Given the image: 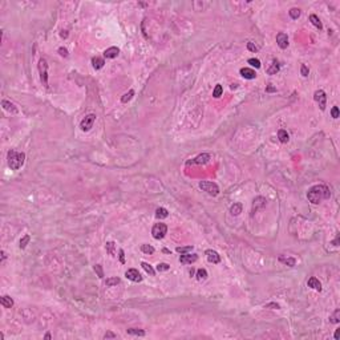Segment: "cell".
Segmentation results:
<instances>
[{"instance_id": "52", "label": "cell", "mask_w": 340, "mask_h": 340, "mask_svg": "<svg viewBox=\"0 0 340 340\" xmlns=\"http://www.w3.org/2000/svg\"><path fill=\"white\" fill-rule=\"evenodd\" d=\"M338 243H339V235L336 237V239L334 240V244H335V246H338Z\"/></svg>"}, {"instance_id": "14", "label": "cell", "mask_w": 340, "mask_h": 340, "mask_svg": "<svg viewBox=\"0 0 340 340\" xmlns=\"http://www.w3.org/2000/svg\"><path fill=\"white\" fill-rule=\"evenodd\" d=\"M240 75H242V77L247 79V80H253V79L257 77L255 71H253V69H250V68H242L240 69Z\"/></svg>"}, {"instance_id": "45", "label": "cell", "mask_w": 340, "mask_h": 340, "mask_svg": "<svg viewBox=\"0 0 340 340\" xmlns=\"http://www.w3.org/2000/svg\"><path fill=\"white\" fill-rule=\"evenodd\" d=\"M58 53H60L61 56H64V57H68V51H67V48H63V47H61V48H58Z\"/></svg>"}, {"instance_id": "40", "label": "cell", "mask_w": 340, "mask_h": 340, "mask_svg": "<svg viewBox=\"0 0 340 340\" xmlns=\"http://www.w3.org/2000/svg\"><path fill=\"white\" fill-rule=\"evenodd\" d=\"M94 271L97 272L98 278H104V271H102V267H101L100 265H96V266H94Z\"/></svg>"}, {"instance_id": "7", "label": "cell", "mask_w": 340, "mask_h": 340, "mask_svg": "<svg viewBox=\"0 0 340 340\" xmlns=\"http://www.w3.org/2000/svg\"><path fill=\"white\" fill-rule=\"evenodd\" d=\"M210 154H207V153H203V154H199L194 159L189 161L188 165H205V163H207L210 161Z\"/></svg>"}, {"instance_id": "47", "label": "cell", "mask_w": 340, "mask_h": 340, "mask_svg": "<svg viewBox=\"0 0 340 340\" xmlns=\"http://www.w3.org/2000/svg\"><path fill=\"white\" fill-rule=\"evenodd\" d=\"M266 92H268V93H271V92H276V89L271 85V84H270V85H268L267 88H266Z\"/></svg>"}, {"instance_id": "23", "label": "cell", "mask_w": 340, "mask_h": 340, "mask_svg": "<svg viewBox=\"0 0 340 340\" xmlns=\"http://www.w3.org/2000/svg\"><path fill=\"white\" fill-rule=\"evenodd\" d=\"M279 262L284 263L286 266H290V267H294L295 263H296V261L294 258H286V257H282V255L279 257Z\"/></svg>"}, {"instance_id": "53", "label": "cell", "mask_w": 340, "mask_h": 340, "mask_svg": "<svg viewBox=\"0 0 340 340\" xmlns=\"http://www.w3.org/2000/svg\"><path fill=\"white\" fill-rule=\"evenodd\" d=\"M44 338H45V339H51L52 336H51V334H45V336H44Z\"/></svg>"}, {"instance_id": "21", "label": "cell", "mask_w": 340, "mask_h": 340, "mask_svg": "<svg viewBox=\"0 0 340 340\" xmlns=\"http://www.w3.org/2000/svg\"><path fill=\"white\" fill-rule=\"evenodd\" d=\"M278 138H279L280 142H283V144H286V142H288V140H290V136H288V133L286 130L280 129L279 131H278Z\"/></svg>"}, {"instance_id": "41", "label": "cell", "mask_w": 340, "mask_h": 340, "mask_svg": "<svg viewBox=\"0 0 340 340\" xmlns=\"http://www.w3.org/2000/svg\"><path fill=\"white\" fill-rule=\"evenodd\" d=\"M300 73H302V76L307 77V76H308V73H310V69L307 68L304 64H302V67H300Z\"/></svg>"}, {"instance_id": "39", "label": "cell", "mask_w": 340, "mask_h": 340, "mask_svg": "<svg viewBox=\"0 0 340 340\" xmlns=\"http://www.w3.org/2000/svg\"><path fill=\"white\" fill-rule=\"evenodd\" d=\"M170 268V266L167 265V263H159L158 266H157V271H167V270Z\"/></svg>"}, {"instance_id": "15", "label": "cell", "mask_w": 340, "mask_h": 340, "mask_svg": "<svg viewBox=\"0 0 340 340\" xmlns=\"http://www.w3.org/2000/svg\"><path fill=\"white\" fill-rule=\"evenodd\" d=\"M118 53H120V49L117 48V47H110V48H108V49L104 52V57H107V58H114V57L118 56Z\"/></svg>"}, {"instance_id": "38", "label": "cell", "mask_w": 340, "mask_h": 340, "mask_svg": "<svg viewBox=\"0 0 340 340\" xmlns=\"http://www.w3.org/2000/svg\"><path fill=\"white\" fill-rule=\"evenodd\" d=\"M248 64L251 65V67H255V68H261V61L258 60V58H248L247 61Z\"/></svg>"}, {"instance_id": "18", "label": "cell", "mask_w": 340, "mask_h": 340, "mask_svg": "<svg viewBox=\"0 0 340 340\" xmlns=\"http://www.w3.org/2000/svg\"><path fill=\"white\" fill-rule=\"evenodd\" d=\"M92 64H93V68H94V69H101L102 67H104L105 61H104V58H102V57L96 56V57L92 58Z\"/></svg>"}, {"instance_id": "10", "label": "cell", "mask_w": 340, "mask_h": 340, "mask_svg": "<svg viewBox=\"0 0 340 340\" xmlns=\"http://www.w3.org/2000/svg\"><path fill=\"white\" fill-rule=\"evenodd\" d=\"M276 43H278V45H279V48L286 49L288 47V37H287V35L284 33V32H279V33L276 35Z\"/></svg>"}, {"instance_id": "24", "label": "cell", "mask_w": 340, "mask_h": 340, "mask_svg": "<svg viewBox=\"0 0 340 340\" xmlns=\"http://www.w3.org/2000/svg\"><path fill=\"white\" fill-rule=\"evenodd\" d=\"M230 213L233 215H239L242 213V203H234L231 207H230Z\"/></svg>"}, {"instance_id": "13", "label": "cell", "mask_w": 340, "mask_h": 340, "mask_svg": "<svg viewBox=\"0 0 340 340\" xmlns=\"http://www.w3.org/2000/svg\"><path fill=\"white\" fill-rule=\"evenodd\" d=\"M205 254H206V257H207V261L211 262V263H219V262H221V257H219V254L217 253V251L206 250V251H205Z\"/></svg>"}, {"instance_id": "19", "label": "cell", "mask_w": 340, "mask_h": 340, "mask_svg": "<svg viewBox=\"0 0 340 340\" xmlns=\"http://www.w3.org/2000/svg\"><path fill=\"white\" fill-rule=\"evenodd\" d=\"M2 105H3V108H4L5 110L12 112V113H17V108L15 107L12 102H9V101H7V100H3V101H2Z\"/></svg>"}, {"instance_id": "29", "label": "cell", "mask_w": 340, "mask_h": 340, "mask_svg": "<svg viewBox=\"0 0 340 340\" xmlns=\"http://www.w3.org/2000/svg\"><path fill=\"white\" fill-rule=\"evenodd\" d=\"M141 266H142V268H144L145 271L149 274V275H152V276H153V275H154V274H156L154 268H153L152 266L149 265V263H146V262H142V263H141Z\"/></svg>"}, {"instance_id": "8", "label": "cell", "mask_w": 340, "mask_h": 340, "mask_svg": "<svg viewBox=\"0 0 340 340\" xmlns=\"http://www.w3.org/2000/svg\"><path fill=\"white\" fill-rule=\"evenodd\" d=\"M314 98H315V101L319 104L321 110H324V109H326V101H327L326 93H324L323 90H316V92L314 93Z\"/></svg>"}, {"instance_id": "6", "label": "cell", "mask_w": 340, "mask_h": 340, "mask_svg": "<svg viewBox=\"0 0 340 340\" xmlns=\"http://www.w3.org/2000/svg\"><path fill=\"white\" fill-rule=\"evenodd\" d=\"M96 121V114H88L81 120L80 122V128H81L82 131H88L93 128V124Z\"/></svg>"}, {"instance_id": "35", "label": "cell", "mask_w": 340, "mask_h": 340, "mask_svg": "<svg viewBox=\"0 0 340 340\" xmlns=\"http://www.w3.org/2000/svg\"><path fill=\"white\" fill-rule=\"evenodd\" d=\"M128 334L129 335H137V336H145V331L137 330V328H129V330H128Z\"/></svg>"}, {"instance_id": "22", "label": "cell", "mask_w": 340, "mask_h": 340, "mask_svg": "<svg viewBox=\"0 0 340 340\" xmlns=\"http://www.w3.org/2000/svg\"><path fill=\"white\" fill-rule=\"evenodd\" d=\"M167 215H169V211H167L165 207H158V209L156 210V217L159 218V219L167 218Z\"/></svg>"}, {"instance_id": "30", "label": "cell", "mask_w": 340, "mask_h": 340, "mask_svg": "<svg viewBox=\"0 0 340 340\" xmlns=\"http://www.w3.org/2000/svg\"><path fill=\"white\" fill-rule=\"evenodd\" d=\"M330 321H331V323H334V324L339 323V321H340V310H336V311L330 316Z\"/></svg>"}, {"instance_id": "27", "label": "cell", "mask_w": 340, "mask_h": 340, "mask_svg": "<svg viewBox=\"0 0 340 340\" xmlns=\"http://www.w3.org/2000/svg\"><path fill=\"white\" fill-rule=\"evenodd\" d=\"M310 21H311V23L315 25L316 28H319V29L323 28V25H321V21L319 20V17H317L316 15H311V16H310Z\"/></svg>"}, {"instance_id": "36", "label": "cell", "mask_w": 340, "mask_h": 340, "mask_svg": "<svg viewBox=\"0 0 340 340\" xmlns=\"http://www.w3.org/2000/svg\"><path fill=\"white\" fill-rule=\"evenodd\" d=\"M191 250H193V246H185V247H177L175 248V251L180 253V254H188Z\"/></svg>"}, {"instance_id": "2", "label": "cell", "mask_w": 340, "mask_h": 340, "mask_svg": "<svg viewBox=\"0 0 340 340\" xmlns=\"http://www.w3.org/2000/svg\"><path fill=\"white\" fill-rule=\"evenodd\" d=\"M25 154L16 150H9L8 152V166L12 170H19L24 165Z\"/></svg>"}, {"instance_id": "42", "label": "cell", "mask_w": 340, "mask_h": 340, "mask_svg": "<svg viewBox=\"0 0 340 340\" xmlns=\"http://www.w3.org/2000/svg\"><path fill=\"white\" fill-rule=\"evenodd\" d=\"M247 48H248V51H251V52H257L258 51V47L254 45V43H251V41L247 43Z\"/></svg>"}, {"instance_id": "28", "label": "cell", "mask_w": 340, "mask_h": 340, "mask_svg": "<svg viewBox=\"0 0 340 340\" xmlns=\"http://www.w3.org/2000/svg\"><path fill=\"white\" fill-rule=\"evenodd\" d=\"M120 282H121V280H120V278L114 276V278H109V279L105 280V284H107L108 287H113V286H117Z\"/></svg>"}, {"instance_id": "49", "label": "cell", "mask_w": 340, "mask_h": 340, "mask_svg": "<svg viewBox=\"0 0 340 340\" xmlns=\"http://www.w3.org/2000/svg\"><path fill=\"white\" fill-rule=\"evenodd\" d=\"M339 338H340V330H336V332H335V339L339 340Z\"/></svg>"}, {"instance_id": "51", "label": "cell", "mask_w": 340, "mask_h": 340, "mask_svg": "<svg viewBox=\"0 0 340 340\" xmlns=\"http://www.w3.org/2000/svg\"><path fill=\"white\" fill-rule=\"evenodd\" d=\"M60 35H61V37H64V39H65V37H68V33H67V31H63V32H61Z\"/></svg>"}, {"instance_id": "33", "label": "cell", "mask_w": 340, "mask_h": 340, "mask_svg": "<svg viewBox=\"0 0 340 340\" xmlns=\"http://www.w3.org/2000/svg\"><path fill=\"white\" fill-rule=\"evenodd\" d=\"M288 13H290V16H291V19H298L299 16H300V9L299 8H291L290 11H288Z\"/></svg>"}, {"instance_id": "50", "label": "cell", "mask_w": 340, "mask_h": 340, "mask_svg": "<svg viewBox=\"0 0 340 340\" xmlns=\"http://www.w3.org/2000/svg\"><path fill=\"white\" fill-rule=\"evenodd\" d=\"M5 258H7L5 251H2V262H4V261H5Z\"/></svg>"}, {"instance_id": "25", "label": "cell", "mask_w": 340, "mask_h": 340, "mask_svg": "<svg viewBox=\"0 0 340 340\" xmlns=\"http://www.w3.org/2000/svg\"><path fill=\"white\" fill-rule=\"evenodd\" d=\"M197 279L199 280V282H202V280H206L207 279V271L205 268H199L197 270V274H195Z\"/></svg>"}, {"instance_id": "26", "label": "cell", "mask_w": 340, "mask_h": 340, "mask_svg": "<svg viewBox=\"0 0 340 340\" xmlns=\"http://www.w3.org/2000/svg\"><path fill=\"white\" fill-rule=\"evenodd\" d=\"M105 248H107L108 254L112 255V257H114L116 255V243L114 242H107V244H105Z\"/></svg>"}, {"instance_id": "43", "label": "cell", "mask_w": 340, "mask_h": 340, "mask_svg": "<svg viewBox=\"0 0 340 340\" xmlns=\"http://www.w3.org/2000/svg\"><path fill=\"white\" fill-rule=\"evenodd\" d=\"M331 116L334 117V118H338L339 117V108L338 107H334L331 109Z\"/></svg>"}, {"instance_id": "9", "label": "cell", "mask_w": 340, "mask_h": 340, "mask_svg": "<svg viewBox=\"0 0 340 340\" xmlns=\"http://www.w3.org/2000/svg\"><path fill=\"white\" fill-rule=\"evenodd\" d=\"M125 276L128 278L131 282H142V276L141 274L138 272V270L136 268H129L128 271L125 272Z\"/></svg>"}, {"instance_id": "3", "label": "cell", "mask_w": 340, "mask_h": 340, "mask_svg": "<svg viewBox=\"0 0 340 340\" xmlns=\"http://www.w3.org/2000/svg\"><path fill=\"white\" fill-rule=\"evenodd\" d=\"M199 188L203 190V191H206L207 194L213 195V197H217L219 194V188L217 184H214V182H209V181H201L199 182Z\"/></svg>"}, {"instance_id": "48", "label": "cell", "mask_w": 340, "mask_h": 340, "mask_svg": "<svg viewBox=\"0 0 340 340\" xmlns=\"http://www.w3.org/2000/svg\"><path fill=\"white\" fill-rule=\"evenodd\" d=\"M266 307H274V308H279V304H276V303H270V304H266Z\"/></svg>"}, {"instance_id": "12", "label": "cell", "mask_w": 340, "mask_h": 340, "mask_svg": "<svg viewBox=\"0 0 340 340\" xmlns=\"http://www.w3.org/2000/svg\"><path fill=\"white\" fill-rule=\"evenodd\" d=\"M266 202H267V201L263 198V197H257V198L254 199V203H253V214L257 213L258 210H262L263 207L266 206Z\"/></svg>"}, {"instance_id": "44", "label": "cell", "mask_w": 340, "mask_h": 340, "mask_svg": "<svg viewBox=\"0 0 340 340\" xmlns=\"http://www.w3.org/2000/svg\"><path fill=\"white\" fill-rule=\"evenodd\" d=\"M117 338V335H114L113 334V332H110V331H108L107 334L104 335V339H116Z\"/></svg>"}, {"instance_id": "5", "label": "cell", "mask_w": 340, "mask_h": 340, "mask_svg": "<svg viewBox=\"0 0 340 340\" xmlns=\"http://www.w3.org/2000/svg\"><path fill=\"white\" fill-rule=\"evenodd\" d=\"M166 233H167V226L165 223H157V225L153 226V230H152L153 238L162 239L163 237L166 235Z\"/></svg>"}, {"instance_id": "37", "label": "cell", "mask_w": 340, "mask_h": 340, "mask_svg": "<svg viewBox=\"0 0 340 340\" xmlns=\"http://www.w3.org/2000/svg\"><path fill=\"white\" fill-rule=\"evenodd\" d=\"M29 240H31V237H29V235H24L23 238L20 239V248H25V246L28 244Z\"/></svg>"}, {"instance_id": "1", "label": "cell", "mask_w": 340, "mask_h": 340, "mask_svg": "<svg viewBox=\"0 0 340 340\" xmlns=\"http://www.w3.org/2000/svg\"><path fill=\"white\" fill-rule=\"evenodd\" d=\"M331 197V191L326 185H315L307 193V198L314 205L320 203L323 199H328Z\"/></svg>"}, {"instance_id": "17", "label": "cell", "mask_w": 340, "mask_h": 340, "mask_svg": "<svg viewBox=\"0 0 340 340\" xmlns=\"http://www.w3.org/2000/svg\"><path fill=\"white\" fill-rule=\"evenodd\" d=\"M0 303H2V306L4 307V308H11V307L13 306L12 298L8 296V295H4V296H2V299H0Z\"/></svg>"}, {"instance_id": "11", "label": "cell", "mask_w": 340, "mask_h": 340, "mask_svg": "<svg viewBox=\"0 0 340 340\" xmlns=\"http://www.w3.org/2000/svg\"><path fill=\"white\" fill-rule=\"evenodd\" d=\"M197 259H198V257H197V254H182L180 257V262L184 263V265H191V263H194Z\"/></svg>"}, {"instance_id": "32", "label": "cell", "mask_w": 340, "mask_h": 340, "mask_svg": "<svg viewBox=\"0 0 340 340\" xmlns=\"http://www.w3.org/2000/svg\"><path fill=\"white\" fill-rule=\"evenodd\" d=\"M222 93H223V88H222L221 84L215 85L214 90H213V96H214L215 98H218V97H221V96H222Z\"/></svg>"}, {"instance_id": "31", "label": "cell", "mask_w": 340, "mask_h": 340, "mask_svg": "<svg viewBox=\"0 0 340 340\" xmlns=\"http://www.w3.org/2000/svg\"><path fill=\"white\" fill-rule=\"evenodd\" d=\"M141 250L145 254H154V247L150 246V244H146V243L141 244Z\"/></svg>"}, {"instance_id": "4", "label": "cell", "mask_w": 340, "mask_h": 340, "mask_svg": "<svg viewBox=\"0 0 340 340\" xmlns=\"http://www.w3.org/2000/svg\"><path fill=\"white\" fill-rule=\"evenodd\" d=\"M48 64H47L45 58H40L39 61V72H40V79H41V82L45 88H48Z\"/></svg>"}, {"instance_id": "46", "label": "cell", "mask_w": 340, "mask_h": 340, "mask_svg": "<svg viewBox=\"0 0 340 340\" xmlns=\"http://www.w3.org/2000/svg\"><path fill=\"white\" fill-rule=\"evenodd\" d=\"M120 262L125 263V255H124V250H120Z\"/></svg>"}, {"instance_id": "20", "label": "cell", "mask_w": 340, "mask_h": 340, "mask_svg": "<svg viewBox=\"0 0 340 340\" xmlns=\"http://www.w3.org/2000/svg\"><path fill=\"white\" fill-rule=\"evenodd\" d=\"M278 72H279V63L276 60H274L271 65H270V68L267 69V73L268 75H276Z\"/></svg>"}, {"instance_id": "34", "label": "cell", "mask_w": 340, "mask_h": 340, "mask_svg": "<svg viewBox=\"0 0 340 340\" xmlns=\"http://www.w3.org/2000/svg\"><path fill=\"white\" fill-rule=\"evenodd\" d=\"M133 96H134V90H129V92L125 93V94H124V96L121 97V101L124 102V104H125V102L130 101L131 98H133Z\"/></svg>"}, {"instance_id": "16", "label": "cell", "mask_w": 340, "mask_h": 340, "mask_svg": "<svg viewBox=\"0 0 340 340\" xmlns=\"http://www.w3.org/2000/svg\"><path fill=\"white\" fill-rule=\"evenodd\" d=\"M307 284H308V287L314 288V290H316V291H321V284H320V282L316 279L315 276H311V278H310V279H308V282H307Z\"/></svg>"}]
</instances>
